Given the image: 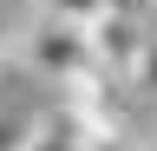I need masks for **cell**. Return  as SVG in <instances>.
<instances>
[{"mask_svg": "<svg viewBox=\"0 0 157 151\" xmlns=\"http://www.w3.org/2000/svg\"><path fill=\"white\" fill-rule=\"evenodd\" d=\"M0 151H26V118H7L0 112Z\"/></svg>", "mask_w": 157, "mask_h": 151, "instance_id": "obj_7", "label": "cell"}, {"mask_svg": "<svg viewBox=\"0 0 157 151\" xmlns=\"http://www.w3.org/2000/svg\"><path fill=\"white\" fill-rule=\"evenodd\" d=\"M26 151H98V138L85 131V118L72 105H52L39 118H26Z\"/></svg>", "mask_w": 157, "mask_h": 151, "instance_id": "obj_3", "label": "cell"}, {"mask_svg": "<svg viewBox=\"0 0 157 151\" xmlns=\"http://www.w3.org/2000/svg\"><path fill=\"white\" fill-rule=\"evenodd\" d=\"M131 85H137V99L157 105V33L144 40V53H137V66H131Z\"/></svg>", "mask_w": 157, "mask_h": 151, "instance_id": "obj_4", "label": "cell"}, {"mask_svg": "<svg viewBox=\"0 0 157 151\" xmlns=\"http://www.w3.org/2000/svg\"><path fill=\"white\" fill-rule=\"evenodd\" d=\"M85 40H92V66H98V72H118V79H131V66H137V53H144L151 26L98 13V20H85Z\"/></svg>", "mask_w": 157, "mask_h": 151, "instance_id": "obj_2", "label": "cell"}, {"mask_svg": "<svg viewBox=\"0 0 157 151\" xmlns=\"http://www.w3.org/2000/svg\"><path fill=\"white\" fill-rule=\"evenodd\" d=\"M98 13H111V20H137V26H151L157 0H98Z\"/></svg>", "mask_w": 157, "mask_h": 151, "instance_id": "obj_6", "label": "cell"}, {"mask_svg": "<svg viewBox=\"0 0 157 151\" xmlns=\"http://www.w3.org/2000/svg\"><path fill=\"white\" fill-rule=\"evenodd\" d=\"M0 59H7V0H0Z\"/></svg>", "mask_w": 157, "mask_h": 151, "instance_id": "obj_8", "label": "cell"}, {"mask_svg": "<svg viewBox=\"0 0 157 151\" xmlns=\"http://www.w3.org/2000/svg\"><path fill=\"white\" fill-rule=\"evenodd\" d=\"M7 53L33 72V79H52V85H72V79L92 72V40H85V26H78V20H52V13H33L26 33L7 40Z\"/></svg>", "mask_w": 157, "mask_h": 151, "instance_id": "obj_1", "label": "cell"}, {"mask_svg": "<svg viewBox=\"0 0 157 151\" xmlns=\"http://www.w3.org/2000/svg\"><path fill=\"white\" fill-rule=\"evenodd\" d=\"M137 151H157V145H137Z\"/></svg>", "mask_w": 157, "mask_h": 151, "instance_id": "obj_9", "label": "cell"}, {"mask_svg": "<svg viewBox=\"0 0 157 151\" xmlns=\"http://www.w3.org/2000/svg\"><path fill=\"white\" fill-rule=\"evenodd\" d=\"M39 13H52V20H98V0H39Z\"/></svg>", "mask_w": 157, "mask_h": 151, "instance_id": "obj_5", "label": "cell"}]
</instances>
